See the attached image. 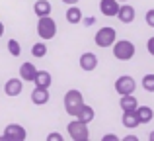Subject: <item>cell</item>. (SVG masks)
<instances>
[{
	"instance_id": "obj_17",
	"label": "cell",
	"mask_w": 154,
	"mask_h": 141,
	"mask_svg": "<svg viewBox=\"0 0 154 141\" xmlns=\"http://www.w3.org/2000/svg\"><path fill=\"white\" fill-rule=\"evenodd\" d=\"M66 22L68 24H80V22H82V10H80L76 4L68 6V10H66Z\"/></svg>"
},
{
	"instance_id": "obj_23",
	"label": "cell",
	"mask_w": 154,
	"mask_h": 141,
	"mask_svg": "<svg viewBox=\"0 0 154 141\" xmlns=\"http://www.w3.org/2000/svg\"><path fill=\"white\" fill-rule=\"evenodd\" d=\"M143 88L146 92H154V72H148L143 76Z\"/></svg>"
},
{
	"instance_id": "obj_26",
	"label": "cell",
	"mask_w": 154,
	"mask_h": 141,
	"mask_svg": "<svg viewBox=\"0 0 154 141\" xmlns=\"http://www.w3.org/2000/svg\"><path fill=\"white\" fill-rule=\"evenodd\" d=\"M146 49H148V53H150L152 57H154V35H152L150 39H148V41H146Z\"/></svg>"
},
{
	"instance_id": "obj_13",
	"label": "cell",
	"mask_w": 154,
	"mask_h": 141,
	"mask_svg": "<svg viewBox=\"0 0 154 141\" xmlns=\"http://www.w3.org/2000/svg\"><path fill=\"white\" fill-rule=\"evenodd\" d=\"M74 118H78L80 122H84V123H90L92 120L96 118V112H94V108H92V106H88V104H82V106H80V110L76 112Z\"/></svg>"
},
{
	"instance_id": "obj_27",
	"label": "cell",
	"mask_w": 154,
	"mask_h": 141,
	"mask_svg": "<svg viewBox=\"0 0 154 141\" xmlns=\"http://www.w3.org/2000/svg\"><path fill=\"white\" fill-rule=\"evenodd\" d=\"M102 141H121V139L117 137L115 133H107V135H103V137H102Z\"/></svg>"
},
{
	"instance_id": "obj_10",
	"label": "cell",
	"mask_w": 154,
	"mask_h": 141,
	"mask_svg": "<svg viewBox=\"0 0 154 141\" xmlns=\"http://www.w3.org/2000/svg\"><path fill=\"white\" fill-rule=\"evenodd\" d=\"M51 94H49V88H41V86H35L33 92H31V102L35 106H45L49 102Z\"/></svg>"
},
{
	"instance_id": "obj_12",
	"label": "cell",
	"mask_w": 154,
	"mask_h": 141,
	"mask_svg": "<svg viewBox=\"0 0 154 141\" xmlns=\"http://www.w3.org/2000/svg\"><path fill=\"white\" fill-rule=\"evenodd\" d=\"M22 88H23V82L22 79H10L6 80V84H4V92H6L8 96H20L22 94Z\"/></svg>"
},
{
	"instance_id": "obj_9",
	"label": "cell",
	"mask_w": 154,
	"mask_h": 141,
	"mask_svg": "<svg viewBox=\"0 0 154 141\" xmlns=\"http://www.w3.org/2000/svg\"><path fill=\"white\" fill-rule=\"evenodd\" d=\"M121 24H133L135 22V8L129 6V4H119V10H117V16Z\"/></svg>"
},
{
	"instance_id": "obj_30",
	"label": "cell",
	"mask_w": 154,
	"mask_h": 141,
	"mask_svg": "<svg viewBox=\"0 0 154 141\" xmlns=\"http://www.w3.org/2000/svg\"><path fill=\"white\" fill-rule=\"evenodd\" d=\"M63 2H64V4H68V6H72V4H78L80 0H63Z\"/></svg>"
},
{
	"instance_id": "obj_33",
	"label": "cell",
	"mask_w": 154,
	"mask_h": 141,
	"mask_svg": "<svg viewBox=\"0 0 154 141\" xmlns=\"http://www.w3.org/2000/svg\"><path fill=\"white\" fill-rule=\"evenodd\" d=\"M117 2H127V0H117Z\"/></svg>"
},
{
	"instance_id": "obj_8",
	"label": "cell",
	"mask_w": 154,
	"mask_h": 141,
	"mask_svg": "<svg viewBox=\"0 0 154 141\" xmlns=\"http://www.w3.org/2000/svg\"><path fill=\"white\" fill-rule=\"evenodd\" d=\"M78 63H80V69L82 71H86V72H92V71H96V67H98V55L96 53H82L80 55V59H78Z\"/></svg>"
},
{
	"instance_id": "obj_28",
	"label": "cell",
	"mask_w": 154,
	"mask_h": 141,
	"mask_svg": "<svg viewBox=\"0 0 154 141\" xmlns=\"http://www.w3.org/2000/svg\"><path fill=\"white\" fill-rule=\"evenodd\" d=\"M82 22L90 27V26H94V24H96V18H84V16H82Z\"/></svg>"
},
{
	"instance_id": "obj_29",
	"label": "cell",
	"mask_w": 154,
	"mask_h": 141,
	"mask_svg": "<svg viewBox=\"0 0 154 141\" xmlns=\"http://www.w3.org/2000/svg\"><path fill=\"white\" fill-rule=\"evenodd\" d=\"M123 141H139V137H135V135H125Z\"/></svg>"
},
{
	"instance_id": "obj_22",
	"label": "cell",
	"mask_w": 154,
	"mask_h": 141,
	"mask_svg": "<svg viewBox=\"0 0 154 141\" xmlns=\"http://www.w3.org/2000/svg\"><path fill=\"white\" fill-rule=\"evenodd\" d=\"M6 47H8V51H10L12 57H20V55H22V47H20V41H18V39H10Z\"/></svg>"
},
{
	"instance_id": "obj_2",
	"label": "cell",
	"mask_w": 154,
	"mask_h": 141,
	"mask_svg": "<svg viewBox=\"0 0 154 141\" xmlns=\"http://www.w3.org/2000/svg\"><path fill=\"white\" fill-rule=\"evenodd\" d=\"M37 35L43 41H49L57 35V24L51 16H39L37 20Z\"/></svg>"
},
{
	"instance_id": "obj_20",
	"label": "cell",
	"mask_w": 154,
	"mask_h": 141,
	"mask_svg": "<svg viewBox=\"0 0 154 141\" xmlns=\"http://www.w3.org/2000/svg\"><path fill=\"white\" fill-rule=\"evenodd\" d=\"M123 126L129 127V130H133V127L139 126V118H137L135 110H125L123 112Z\"/></svg>"
},
{
	"instance_id": "obj_32",
	"label": "cell",
	"mask_w": 154,
	"mask_h": 141,
	"mask_svg": "<svg viewBox=\"0 0 154 141\" xmlns=\"http://www.w3.org/2000/svg\"><path fill=\"white\" fill-rule=\"evenodd\" d=\"M148 139H150V141H154V131H152L150 135H148Z\"/></svg>"
},
{
	"instance_id": "obj_11",
	"label": "cell",
	"mask_w": 154,
	"mask_h": 141,
	"mask_svg": "<svg viewBox=\"0 0 154 141\" xmlns=\"http://www.w3.org/2000/svg\"><path fill=\"white\" fill-rule=\"evenodd\" d=\"M117 10H119V2L117 0H100V12L107 18H115Z\"/></svg>"
},
{
	"instance_id": "obj_31",
	"label": "cell",
	"mask_w": 154,
	"mask_h": 141,
	"mask_svg": "<svg viewBox=\"0 0 154 141\" xmlns=\"http://www.w3.org/2000/svg\"><path fill=\"white\" fill-rule=\"evenodd\" d=\"M2 35H4V24L0 22V37H2Z\"/></svg>"
},
{
	"instance_id": "obj_18",
	"label": "cell",
	"mask_w": 154,
	"mask_h": 141,
	"mask_svg": "<svg viewBox=\"0 0 154 141\" xmlns=\"http://www.w3.org/2000/svg\"><path fill=\"white\" fill-rule=\"evenodd\" d=\"M119 106H121V110H135L137 106H139V102H137V96H133V94H123L121 96V100H119Z\"/></svg>"
},
{
	"instance_id": "obj_21",
	"label": "cell",
	"mask_w": 154,
	"mask_h": 141,
	"mask_svg": "<svg viewBox=\"0 0 154 141\" xmlns=\"http://www.w3.org/2000/svg\"><path fill=\"white\" fill-rule=\"evenodd\" d=\"M31 55H33V57H37V59H43L47 55V45L43 41L33 43V45H31Z\"/></svg>"
},
{
	"instance_id": "obj_25",
	"label": "cell",
	"mask_w": 154,
	"mask_h": 141,
	"mask_svg": "<svg viewBox=\"0 0 154 141\" xmlns=\"http://www.w3.org/2000/svg\"><path fill=\"white\" fill-rule=\"evenodd\" d=\"M47 141H63V135L57 133V131H53V133L47 135Z\"/></svg>"
},
{
	"instance_id": "obj_15",
	"label": "cell",
	"mask_w": 154,
	"mask_h": 141,
	"mask_svg": "<svg viewBox=\"0 0 154 141\" xmlns=\"http://www.w3.org/2000/svg\"><path fill=\"white\" fill-rule=\"evenodd\" d=\"M135 114H137V118H139V123H148V122H152V118H154V112H152L150 106H137Z\"/></svg>"
},
{
	"instance_id": "obj_4",
	"label": "cell",
	"mask_w": 154,
	"mask_h": 141,
	"mask_svg": "<svg viewBox=\"0 0 154 141\" xmlns=\"http://www.w3.org/2000/svg\"><path fill=\"white\" fill-rule=\"evenodd\" d=\"M68 130V135H70V139L74 141H86L88 137H90V131H88V123L80 122L78 118H74L70 123L66 126Z\"/></svg>"
},
{
	"instance_id": "obj_7",
	"label": "cell",
	"mask_w": 154,
	"mask_h": 141,
	"mask_svg": "<svg viewBox=\"0 0 154 141\" xmlns=\"http://www.w3.org/2000/svg\"><path fill=\"white\" fill-rule=\"evenodd\" d=\"M115 90H117V94H133L135 92V88H137V82H135V79L133 76H129V75H123V76H119V79L115 80Z\"/></svg>"
},
{
	"instance_id": "obj_1",
	"label": "cell",
	"mask_w": 154,
	"mask_h": 141,
	"mask_svg": "<svg viewBox=\"0 0 154 141\" xmlns=\"http://www.w3.org/2000/svg\"><path fill=\"white\" fill-rule=\"evenodd\" d=\"M113 57L117 61H131L135 57V43L129 39H119L113 41Z\"/></svg>"
},
{
	"instance_id": "obj_3",
	"label": "cell",
	"mask_w": 154,
	"mask_h": 141,
	"mask_svg": "<svg viewBox=\"0 0 154 141\" xmlns=\"http://www.w3.org/2000/svg\"><path fill=\"white\" fill-rule=\"evenodd\" d=\"M82 104H84V98H82V92L80 90H74V88H72V90H68L66 94H64V110H66L68 116L74 118Z\"/></svg>"
},
{
	"instance_id": "obj_5",
	"label": "cell",
	"mask_w": 154,
	"mask_h": 141,
	"mask_svg": "<svg viewBox=\"0 0 154 141\" xmlns=\"http://www.w3.org/2000/svg\"><path fill=\"white\" fill-rule=\"evenodd\" d=\"M115 39H117V31L107 26V27H100V30L96 31L94 41H96L98 47H111Z\"/></svg>"
},
{
	"instance_id": "obj_16",
	"label": "cell",
	"mask_w": 154,
	"mask_h": 141,
	"mask_svg": "<svg viewBox=\"0 0 154 141\" xmlns=\"http://www.w3.org/2000/svg\"><path fill=\"white\" fill-rule=\"evenodd\" d=\"M35 86H41V88H49L53 79H51V72L49 71H37L35 72V79H33Z\"/></svg>"
},
{
	"instance_id": "obj_14",
	"label": "cell",
	"mask_w": 154,
	"mask_h": 141,
	"mask_svg": "<svg viewBox=\"0 0 154 141\" xmlns=\"http://www.w3.org/2000/svg\"><path fill=\"white\" fill-rule=\"evenodd\" d=\"M35 72H37V69H35L33 63H22V67H20V79L27 80V82H33Z\"/></svg>"
},
{
	"instance_id": "obj_6",
	"label": "cell",
	"mask_w": 154,
	"mask_h": 141,
	"mask_svg": "<svg viewBox=\"0 0 154 141\" xmlns=\"http://www.w3.org/2000/svg\"><path fill=\"white\" fill-rule=\"evenodd\" d=\"M27 133H26V130H23V126H20V123H10V126H6L0 141H23Z\"/></svg>"
},
{
	"instance_id": "obj_19",
	"label": "cell",
	"mask_w": 154,
	"mask_h": 141,
	"mask_svg": "<svg viewBox=\"0 0 154 141\" xmlns=\"http://www.w3.org/2000/svg\"><path fill=\"white\" fill-rule=\"evenodd\" d=\"M33 12H35V16H49L51 14V2L49 0H37L33 4Z\"/></svg>"
},
{
	"instance_id": "obj_24",
	"label": "cell",
	"mask_w": 154,
	"mask_h": 141,
	"mask_svg": "<svg viewBox=\"0 0 154 141\" xmlns=\"http://www.w3.org/2000/svg\"><path fill=\"white\" fill-rule=\"evenodd\" d=\"M144 20H146V26L154 27V8H150V10L146 12V16H144Z\"/></svg>"
}]
</instances>
